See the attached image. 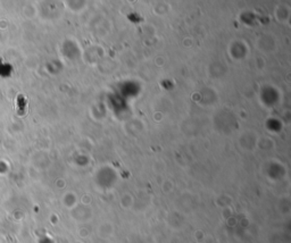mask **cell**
I'll return each instance as SVG.
<instances>
[{
	"label": "cell",
	"mask_w": 291,
	"mask_h": 243,
	"mask_svg": "<svg viewBox=\"0 0 291 243\" xmlns=\"http://www.w3.org/2000/svg\"><path fill=\"white\" fill-rule=\"evenodd\" d=\"M25 108H26V99L23 94H18L17 97V107H16V113L18 116H23L25 114Z\"/></svg>",
	"instance_id": "6da1fadb"
}]
</instances>
